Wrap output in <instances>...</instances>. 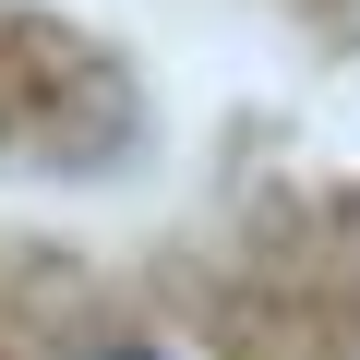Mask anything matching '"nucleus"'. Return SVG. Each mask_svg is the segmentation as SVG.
<instances>
[{"label": "nucleus", "instance_id": "f257e3e1", "mask_svg": "<svg viewBox=\"0 0 360 360\" xmlns=\"http://www.w3.org/2000/svg\"><path fill=\"white\" fill-rule=\"evenodd\" d=\"M84 360H168V348H84Z\"/></svg>", "mask_w": 360, "mask_h": 360}]
</instances>
